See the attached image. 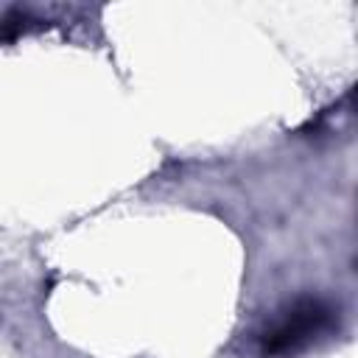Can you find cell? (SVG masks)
Segmentation results:
<instances>
[{"instance_id":"cell-1","label":"cell","mask_w":358,"mask_h":358,"mask_svg":"<svg viewBox=\"0 0 358 358\" xmlns=\"http://www.w3.org/2000/svg\"><path fill=\"white\" fill-rule=\"evenodd\" d=\"M336 324V310L324 299H299L294 302L268 330L260 336L263 358H285L310 347Z\"/></svg>"}]
</instances>
